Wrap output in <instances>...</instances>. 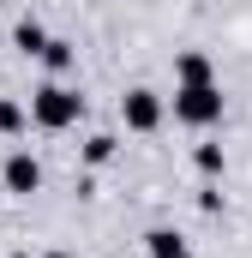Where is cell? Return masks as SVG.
Returning <instances> with one entry per match:
<instances>
[{
  "mask_svg": "<svg viewBox=\"0 0 252 258\" xmlns=\"http://www.w3.org/2000/svg\"><path fill=\"white\" fill-rule=\"evenodd\" d=\"M180 78H186V84H204V78H210V66L198 60V54H186V60H180Z\"/></svg>",
  "mask_w": 252,
  "mask_h": 258,
  "instance_id": "8992f818",
  "label": "cell"
},
{
  "mask_svg": "<svg viewBox=\"0 0 252 258\" xmlns=\"http://www.w3.org/2000/svg\"><path fill=\"white\" fill-rule=\"evenodd\" d=\"M174 114H180V120H216V114H222V96H216L210 84H186V90L174 96Z\"/></svg>",
  "mask_w": 252,
  "mask_h": 258,
  "instance_id": "6da1fadb",
  "label": "cell"
},
{
  "mask_svg": "<svg viewBox=\"0 0 252 258\" xmlns=\"http://www.w3.org/2000/svg\"><path fill=\"white\" fill-rule=\"evenodd\" d=\"M126 120L138 132H150L156 126V96H150V90H132V96H126Z\"/></svg>",
  "mask_w": 252,
  "mask_h": 258,
  "instance_id": "3957f363",
  "label": "cell"
},
{
  "mask_svg": "<svg viewBox=\"0 0 252 258\" xmlns=\"http://www.w3.org/2000/svg\"><path fill=\"white\" fill-rule=\"evenodd\" d=\"M6 186H12V192H36V162H30V156H12V162H6Z\"/></svg>",
  "mask_w": 252,
  "mask_h": 258,
  "instance_id": "277c9868",
  "label": "cell"
},
{
  "mask_svg": "<svg viewBox=\"0 0 252 258\" xmlns=\"http://www.w3.org/2000/svg\"><path fill=\"white\" fill-rule=\"evenodd\" d=\"M42 54H48V66H66V60H72V48H66V42H48Z\"/></svg>",
  "mask_w": 252,
  "mask_h": 258,
  "instance_id": "52a82bcc",
  "label": "cell"
},
{
  "mask_svg": "<svg viewBox=\"0 0 252 258\" xmlns=\"http://www.w3.org/2000/svg\"><path fill=\"white\" fill-rule=\"evenodd\" d=\"M150 246H156V258H186V246L174 234H150Z\"/></svg>",
  "mask_w": 252,
  "mask_h": 258,
  "instance_id": "5b68a950",
  "label": "cell"
},
{
  "mask_svg": "<svg viewBox=\"0 0 252 258\" xmlns=\"http://www.w3.org/2000/svg\"><path fill=\"white\" fill-rule=\"evenodd\" d=\"M36 120H42V126H66V120H78V96L60 90V84H48V90L36 96Z\"/></svg>",
  "mask_w": 252,
  "mask_h": 258,
  "instance_id": "7a4b0ae2",
  "label": "cell"
}]
</instances>
